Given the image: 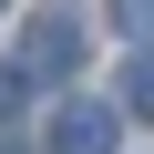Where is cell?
<instances>
[{
    "label": "cell",
    "instance_id": "5b68a950",
    "mask_svg": "<svg viewBox=\"0 0 154 154\" xmlns=\"http://www.w3.org/2000/svg\"><path fill=\"white\" fill-rule=\"evenodd\" d=\"M11 113H21V72L0 62V123H11Z\"/></svg>",
    "mask_w": 154,
    "mask_h": 154
},
{
    "label": "cell",
    "instance_id": "8992f818",
    "mask_svg": "<svg viewBox=\"0 0 154 154\" xmlns=\"http://www.w3.org/2000/svg\"><path fill=\"white\" fill-rule=\"evenodd\" d=\"M0 154H21V144H0Z\"/></svg>",
    "mask_w": 154,
    "mask_h": 154
},
{
    "label": "cell",
    "instance_id": "6da1fadb",
    "mask_svg": "<svg viewBox=\"0 0 154 154\" xmlns=\"http://www.w3.org/2000/svg\"><path fill=\"white\" fill-rule=\"evenodd\" d=\"M72 62H82V21H72V11H31V31H21V72L62 82Z\"/></svg>",
    "mask_w": 154,
    "mask_h": 154
},
{
    "label": "cell",
    "instance_id": "3957f363",
    "mask_svg": "<svg viewBox=\"0 0 154 154\" xmlns=\"http://www.w3.org/2000/svg\"><path fill=\"white\" fill-rule=\"evenodd\" d=\"M123 113L154 123V62H123Z\"/></svg>",
    "mask_w": 154,
    "mask_h": 154
},
{
    "label": "cell",
    "instance_id": "7a4b0ae2",
    "mask_svg": "<svg viewBox=\"0 0 154 154\" xmlns=\"http://www.w3.org/2000/svg\"><path fill=\"white\" fill-rule=\"evenodd\" d=\"M113 134H123V113L113 103H51V154H113Z\"/></svg>",
    "mask_w": 154,
    "mask_h": 154
},
{
    "label": "cell",
    "instance_id": "277c9868",
    "mask_svg": "<svg viewBox=\"0 0 154 154\" xmlns=\"http://www.w3.org/2000/svg\"><path fill=\"white\" fill-rule=\"evenodd\" d=\"M113 31H134V41H154V0H113Z\"/></svg>",
    "mask_w": 154,
    "mask_h": 154
}]
</instances>
